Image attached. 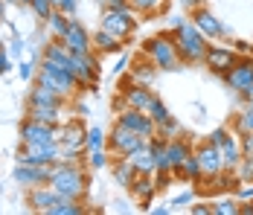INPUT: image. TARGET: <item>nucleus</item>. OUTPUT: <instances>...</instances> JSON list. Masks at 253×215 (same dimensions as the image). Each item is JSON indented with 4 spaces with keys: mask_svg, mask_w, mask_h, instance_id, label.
<instances>
[{
    "mask_svg": "<svg viewBox=\"0 0 253 215\" xmlns=\"http://www.w3.org/2000/svg\"><path fill=\"white\" fill-rule=\"evenodd\" d=\"M236 96H239V102H242V105H245V102H253V85H248L242 93H236Z\"/></svg>",
    "mask_w": 253,
    "mask_h": 215,
    "instance_id": "nucleus-49",
    "label": "nucleus"
},
{
    "mask_svg": "<svg viewBox=\"0 0 253 215\" xmlns=\"http://www.w3.org/2000/svg\"><path fill=\"white\" fill-rule=\"evenodd\" d=\"M169 213H172L169 207H154V210H152V215H169Z\"/></svg>",
    "mask_w": 253,
    "mask_h": 215,
    "instance_id": "nucleus-53",
    "label": "nucleus"
},
{
    "mask_svg": "<svg viewBox=\"0 0 253 215\" xmlns=\"http://www.w3.org/2000/svg\"><path fill=\"white\" fill-rule=\"evenodd\" d=\"M230 131L239 134V137L253 134V102H245V105H242V111L233 117V128H230Z\"/></svg>",
    "mask_w": 253,
    "mask_h": 215,
    "instance_id": "nucleus-25",
    "label": "nucleus"
},
{
    "mask_svg": "<svg viewBox=\"0 0 253 215\" xmlns=\"http://www.w3.org/2000/svg\"><path fill=\"white\" fill-rule=\"evenodd\" d=\"M29 3H32V0H12V6H21V9H24V6H29Z\"/></svg>",
    "mask_w": 253,
    "mask_h": 215,
    "instance_id": "nucleus-54",
    "label": "nucleus"
},
{
    "mask_svg": "<svg viewBox=\"0 0 253 215\" xmlns=\"http://www.w3.org/2000/svg\"><path fill=\"white\" fill-rule=\"evenodd\" d=\"M166 151H169V163H172V174H180V169H183V160L195 151V145L189 143V137H172V140H166Z\"/></svg>",
    "mask_w": 253,
    "mask_h": 215,
    "instance_id": "nucleus-19",
    "label": "nucleus"
},
{
    "mask_svg": "<svg viewBox=\"0 0 253 215\" xmlns=\"http://www.w3.org/2000/svg\"><path fill=\"white\" fill-rule=\"evenodd\" d=\"M111 166V154L108 148H96V151H87V169L90 172H99V169Z\"/></svg>",
    "mask_w": 253,
    "mask_h": 215,
    "instance_id": "nucleus-32",
    "label": "nucleus"
},
{
    "mask_svg": "<svg viewBox=\"0 0 253 215\" xmlns=\"http://www.w3.org/2000/svg\"><path fill=\"white\" fill-rule=\"evenodd\" d=\"M67 102H70V99H64L61 93H55L50 87L38 85V82H32L29 90H26V105H55V108H64Z\"/></svg>",
    "mask_w": 253,
    "mask_h": 215,
    "instance_id": "nucleus-20",
    "label": "nucleus"
},
{
    "mask_svg": "<svg viewBox=\"0 0 253 215\" xmlns=\"http://www.w3.org/2000/svg\"><path fill=\"white\" fill-rule=\"evenodd\" d=\"M128 3H131V9H134L137 15H157V12L166 9L169 0H128Z\"/></svg>",
    "mask_w": 253,
    "mask_h": 215,
    "instance_id": "nucleus-31",
    "label": "nucleus"
},
{
    "mask_svg": "<svg viewBox=\"0 0 253 215\" xmlns=\"http://www.w3.org/2000/svg\"><path fill=\"white\" fill-rule=\"evenodd\" d=\"M128 160H131V166L137 169V174H154L157 172V160H154V151L149 148V143L143 148H137Z\"/></svg>",
    "mask_w": 253,
    "mask_h": 215,
    "instance_id": "nucleus-24",
    "label": "nucleus"
},
{
    "mask_svg": "<svg viewBox=\"0 0 253 215\" xmlns=\"http://www.w3.org/2000/svg\"><path fill=\"white\" fill-rule=\"evenodd\" d=\"M47 26V35L50 38H64V32H67V26H70V18L61 12V9H52V15L44 21Z\"/></svg>",
    "mask_w": 253,
    "mask_h": 215,
    "instance_id": "nucleus-28",
    "label": "nucleus"
},
{
    "mask_svg": "<svg viewBox=\"0 0 253 215\" xmlns=\"http://www.w3.org/2000/svg\"><path fill=\"white\" fill-rule=\"evenodd\" d=\"M140 52L152 61L157 70H180V52H177V41L175 35H172V29L169 32H157V35H152L149 41H143V47H140Z\"/></svg>",
    "mask_w": 253,
    "mask_h": 215,
    "instance_id": "nucleus-3",
    "label": "nucleus"
},
{
    "mask_svg": "<svg viewBox=\"0 0 253 215\" xmlns=\"http://www.w3.org/2000/svg\"><path fill=\"white\" fill-rule=\"evenodd\" d=\"M189 21L198 26V29H201L210 41H218V38H227V41H230V26L221 24V21H218V18H215V15L207 9V6L195 9V12L189 15Z\"/></svg>",
    "mask_w": 253,
    "mask_h": 215,
    "instance_id": "nucleus-13",
    "label": "nucleus"
},
{
    "mask_svg": "<svg viewBox=\"0 0 253 215\" xmlns=\"http://www.w3.org/2000/svg\"><path fill=\"white\" fill-rule=\"evenodd\" d=\"M117 122H123V125H128L131 131H137L140 137H154L157 134V122L146 114V111H137V108H126L123 114H117Z\"/></svg>",
    "mask_w": 253,
    "mask_h": 215,
    "instance_id": "nucleus-16",
    "label": "nucleus"
},
{
    "mask_svg": "<svg viewBox=\"0 0 253 215\" xmlns=\"http://www.w3.org/2000/svg\"><path fill=\"white\" fill-rule=\"evenodd\" d=\"M111 108H114V114H123V111L128 108V102L123 99V93H117V96H114V102H111Z\"/></svg>",
    "mask_w": 253,
    "mask_h": 215,
    "instance_id": "nucleus-47",
    "label": "nucleus"
},
{
    "mask_svg": "<svg viewBox=\"0 0 253 215\" xmlns=\"http://www.w3.org/2000/svg\"><path fill=\"white\" fill-rule=\"evenodd\" d=\"M90 41H93V52H96V55H114V52H120V49L126 47V41H120L117 35H111V32L102 29V26L90 35Z\"/></svg>",
    "mask_w": 253,
    "mask_h": 215,
    "instance_id": "nucleus-21",
    "label": "nucleus"
},
{
    "mask_svg": "<svg viewBox=\"0 0 253 215\" xmlns=\"http://www.w3.org/2000/svg\"><path fill=\"white\" fill-rule=\"evenodd\" d=\"M61 41L67 44V49H70L73 55H87V52H93L90 32H87V26L82 24L79 18H70V26H67V32H64Z\"/></svg>",
    "mask_w": 253,
    "mask_h": 215,
    "instance_id": "nucleus-14",
    "label": "nucleus"
},
{
    "mask_svg": "<svg viewBox=\"0 0 253 215\" xmlns=\"http://www.w3.org/2000/svg\"><path fill=\"white\" fill-rule=\"evenodd\" d=\"M128 192H131V198H134L140 207H149L154 201V195H157V180H154V174H137V177L128 183Z\"/></svg>",
    "mask_w": 253,
    "mask_h": 215,
    "instance_id": "nucleus-18",
    "label": "nucleus"
},
{
    "mask_svg": "<svg viewBox=\"0 0 253 215\" xmlns=\"http://www.w3.org/2000/svg\"><path fill=\"white\" fill-rule=\"evenodd\" d=\"M195 195H198L195 186H189L186 192H180V195H175V198L169 201V210H172V213H175V210H189V204L195 201Z\"/></svg>",
    "mask_w": 253,
    "mask_h": 215,
    "instance_id": "nucleus-35",
    "label": "nucleus"
},
{
    "mask_svg": "<svg viewBox=\"0 0 253 215\" xmlns=\"http://www.w3.org/2000/svg\"><path fill=\"white\" fill-rule=\"evenodd\" d=\"M6 6H9V0H0V24L6 21Z\"/></svg>",
    "mask_w": 253,
    "mask_h": 215,
    "instance_id": "nucleus-52",
    "label": "nucleus"
},
{
    "mask_svg": "<svg viewBox=\"0 0 253 215\" xmlns=\"http://www.w3.org/2000/svg\"><path fill=\"white\" fill-rule=\"evenodd\" d=\"M177 6H180V9H183V15L189 18L195 9H201V6H204V0H177Z\"/></svg>",
    "mask_w": 253,
    "mask_h": 215,
    "instance_id": "nucleus-43",
    "label": "nucleus"
},
{
    "mask_svg": "<svg viewBox=\"0 0 253 215\" xmlns=\"http://www.w3.org/2000/svg\"><path fill=\"white\" fill-rule=\"evenodd\" d=\"M61 145L58 143H29V145H18L15 163H29V166H50L58 160Z\"/></svg>",
    "mask_w": 253,
    "mask_h": 215,
    "instance_id": "nucleus-7",
    "label": "nucleus"
},
{
    "mask_svg": "<svg viewBox=\"0 0 253 215\" xmlns=\"http://www.w3.org/2000/svg\"><path fill=\"white\" fill-rule=\"evenodd\" d=\"M55 9H61L67 18H76V9H79V0H58V6Z\"/></svg>",
    "mask_w": 253,
    "mask_h": 215,
    "instance_id": "nucleus-42",
    "label": "nucleus"
},
{
    "mask_svg": "<svg viewBox=\"0 0 253 215\" xmlns=\"http://www.w3.org/2000/svg\"><path fill=\"white\" fill-rule=\"evenodd\" d=\"M24 198H26V207H29L32 213H44V215H47V213H50V207L61 198V195L52 189L50 183H41V186H29Z\"/></svg>",
    "mask_w": 253,
    "mask_h": 215,
    "instance_id": "nucleus-17",
    "label": "nucleus"
},
{
    "mask_svg": "<svg viewBox=\"0 0 253 215\" xmlns=\"http://www.w3.org/2000/svg\"><path fill=\"white\" fill-rule=\"evenodd\" d=\"M12 67H15V58L9 55V49L0 44V76H6V73L12 70Z\"/></svg>",
    "mask_w": 253,
    "mask_h": 215,
    "instance_id": "nucleus-41",
    "label": "nucleus"
},
{
    "mask_svg": "<svg viewBox=\"0 0 253 215\" xmlns=\"http://www.w3.org/2000/svg\"><path fill=\"white\" fill-rule=\"evenodd\" d=\"M221 82L233 93H242L248 85H253V55H239V61L221 76Z\"/></svg>",
    "mask_w": 253,
    "mask_h": 215,
    "instance_id": "nucleus-10",
    "label": "nucleus"
},
{
    "mask_svg": "<svg viewBox=\"0 0 253 215\" xmlns=\"http://www.w3.org/2000/svg\"><path fill=\"white\" fill-rule=\"evenodd\" d=\"M242 213V201L230 192L227 198H218L215 204H212V215H239Z\"/></svg>",
    "mask_w": 253,
    "mask_h": 215,
    "instance_id": "nucleus-29",
    "label": "nucleus"
},
{
    "mask_svg": "<svg viewBox=\"0 0 253 215\" xmlns=\"http://www.w3.org/2000/svg\"><path fill=\"white\" fill-rule=\"evenodd\" d=\"M18 137H21V145L58 143V140H61V125H47V122H38V120L24 117V122L18 125Z\"/></svg>",
    "mask_w": 253,
    "mask_h": 215,
    "instance_id": "nucleus-8",
    "label": "nucleus"
},
{
    "mask_svg": "<svg viewBox=\"0 0 253 215\" xmlns=\"http://www.w3.org/2000/svg\"><path fill=\"white\" fill-rule=\"evenodd\" d=\"M102 9H123V6H128V0H99Z\"/></svg>",
    "mask_w": 253,
    "mask_h": 215,
    "instance_id": "nucleus-48",
    "label": "nucleus"
},
{
    "mask_svg": "<svg viewBox=\"0 0 253 215\" xmlns=\"http://www.w3.org/2000/svg\"><path fill=\"white\" fill-rule=\"evenodd\" d=\"M239 143H242V157H253V134L239 137Z\"/></svg>",
    "mask_w": 253,
    "mask_h": 215,
    "instance_id": "nucleus-44",
    "label": "nucleus"
},
{
    "mask_svg": "<svg viewBox=\"0 0 253 215\" xmlns=\"http://www.w3.org/2000/svg\"><path fill=\"white\" fill-rule=\"evenodd\" d=\"M12 180L18 183V186H41V183H50L52 180V163L50 166H29V163H15L12 169Z\"/></svg>",
    "mask_w": 253,
    "mask_h": 215,
    "instance_id": "nucleus-12",
    "label": "nucleus"
},
{
    "mask_svg": "<svg viewBox=\"0 0 253 215\" xmlns=\"http://www.w3.org/2000/svg\"><path fill=\"white\" fill-rule=\"evenodd\" d=\"M87 213V207H84V201H73V198H58L55 204L50 207V213L47 215H84Z\"/></svg>",
    "mask_w": 253,
    "mask_h": 215,
    "instance_id": "nucleus-27",
    "label": "nucleus"
},
{
    "mask_svg": "<svg viewBox=\"0 0 253 215\" xmlns=\"http://www.w3.org/2000/svg\"><path fill=\"white\" fill-rule=\"evenodd\" d=\"M99 26L102 29H108L111 35H117L120 41H131L134 38V32H137V26H140V18H137V12L131 9V3L123 6V9H102L99 15Z\"/></svg>",
    "mask_w": 253,
    "mask_h": 215,
    "instance_id": "nucleus-4",
    "label": "nucleus"
},
{
    "mask_svg": "<svg viewBox=\"0 0 253 215\" xmlns=\"http://www.w3.org/2000/svg\"><path fill=\"white\" fill-rule=\"evenodd\" d=\"M192 215H212V204H189Z\"/></svg>",
    "mask_w": 253,
    "mask_h": 215,
    "instance_id": "nucleus-45",
    "label": "nucleus"
},
{
    "mask_svg": "<svg viewBox=\"0 0 253 215\" xmlns=\"http://www.w3.org/2000/svg\"><path fill=\"white\" fill-rule=\"evenodd\" d=\"M195 157H198V163H201L204 177H215V174H221V172H224L221 151H218V145L210 143V140H204V143L195 145Z\"/></svg>",
    "mask_w": 253,
    "mask_h": 215,
    "instance_id": "nucleus-15",
    "label": "nucleus"
},
{
    "mask_svg": "<svg viewBox=\"0 0 253 215\" xmlns=\"http://www.w3.org/2000/svg\"><path fill=\"white\" fill-rule=\"evenodd\" d=\"M172 35H175V41H177V52H180V61H183V64H204L210 38H207L189 18H183V21L172 29Z\"/></svg>",
    "mask_w": 253,
    "mask_h": 215,
    "instance_id": "nucleus-2",
    "label": "nucleus"
},
{
    "mask_svg": "<svg viewBox=\"0 0 253 215\" xmlns=\"http://www.w3.org/2000/svg\"><path fill=\"white\" fill-rule=\"evenodd\" d=\"M230 44H233V49H236L239 55H253V47L248 41H230Z\"/></svg>",
    "mask_w": 253,
    "mask_h": 215,
    "instance_id": "nucleus-46",
    "label": "nucleus"
},
{
    "mask_svg": "<svg viewBox=\"0 0 253 215\" xmlns=\"http://www.w3.org/2000/svg\"><path fill=\"white\" fill-rule=\"evenodd\" d=\"M61 111L64 108H55V105H26V117L38 122H47V125H61Z\"/></svg>",
    "mask_w": 253,
    "mask_h": 215,
    "instance_id": "nucleus-23",
    "label": "nucleus"
},
{
    "mask_svg": "<svg viewBox=\"0 0 253 215\" xmlns=\"http://www.w3.org/2000/svg\"><path fill=\"white\" fill-rule=\"evenodd\" d=\"M154 73H157V67H154L152 61L143 55V61H140V64L134 61V67H131V79H137V82H143V85H152Z\"/></svg>",
    "mask_w": 253,
    "mask_h": 215,
    "instance_id": "nucleus-30",
    "label": "nucleus"
},
{
    "mask_svg": "<svg viewBox=\"0 0 253 215\" xmlns=\"http://www.w3.org/2000/svg\"><path fill=\"white\" fill-rule=\"evenodd\" d=\"M9 6H12V0H9Z\"/></svg>",
    "mask_w": 253,
    "mask_h": 215,
    "instance_id": "nucleus-55",
    "label": "nucleus"
},
{
    "mask_svg": "<svg viewBox=\"0 0 253 215\" xmlns=\"http://www.w3.org/2000/svg\"><path fill=\"white\" fill-rule=\"evenodd\" d=\"M70 70L79 82V93L84 90H93V85L99 82V55L96 52H87V55H70Z\"/></svg>",
    "mask_w": 253,
    "mask_h": 215,
    "instance_id": "nucleus-6",
    "label": "nucleus"
},
{
    "mask_svg": "<svg viewBox=\"0 0 253 215\" xmlns=\"http://www.w3.org/2000/svg\"><path fill=\"white\" fill-rule=\"evenodd\" d=\"M239 215H253V198L251 201H242V213Z\"/></svg>",
    "mask_w": 253,
    "mask_h": 215,
    "instance_id": "nucleus-51",
    "label": "nucleus"
},
{
    "mask_svg": "<svg viewBox=\"0 0 253 215\" xmlns=\"http://www.w3.org/2000/svg\"><path fill=\"white\" fill-rule=\"evenodd\" d=\"M50 186L61 198H73V201H87V163H67V160H55L52 163V180Z\"/></svg>",
    "mask_w": 253,
    "mask_h": 215,
    "instance_id": "nucleus-1",
    "label": "nucleus"
},
{
    "mask_svg": "<svg viewBox=\"0 0 253 215\" xmlns=\"http://www.w3.org/2000/svg\"><path fill=\"white\" fill-rule=\"evenodd\" d=\"M120 93L123 99L128 102V108H137V111H146L149 114V108H152L154 102V93L149 85H143V82H137V79H123V87H120Z\"/></svg>",
    "mask_w": 253,
    "mask_h": 215,
    "instance_id": "nucleus-11",
    "label": "nucleus"
},
{
    "mask_svg": "<svg viewBox=\"0 0 253 215\" xmlns=\"http://www.w3.org/2000/svg\"><path fill=\"white\" fill-rule=\"evenodd\" d=\"M239 61V52L233 49V44H210L207 47V58H204V67L212 73V76H224V73Z\"/></svg>",
    "mask_w": 253,
    "mask_h": 215,
    "instance_id": "nucleus-9",
    "label": "nucleus"
},
{
    "mask_svg": "<svg viewBox=\"0 0 253 215\" xmlns=\"http://www.w3.org/2000/svg\"><path fill=\"white\" fill-rule=\"evenodd\" d=\"M128 64H131V61H128V55H123V58H120V61L114 64V73H123V70L128 67Z\"/></svg>",
    "mask_w": 253,
    "mask_h": 215,
    "instance_id": "nucleus-50",
    "label": "nucleus"
},
{
    "mask_svg": "<svg viewBox=\"0 0 253 215\" xmlns=\"http://www.w3.org/2000/svg\"><path fill=\"white\" fill-rule=\"evenodd\" d=\"M236 174L242 180H253V157H242V163L236 166Z\"/></svg>",
    "mask_w": 253,
    "mask_h": 215,
    "instance_id": "nucleus-39",
    "label": "nucleus"
},
{
    "mask_svg": "<svg viewBox=\"0 0 253 215\" xmlns=\"http://www.w3.org/2000/svg\"><path fill=\"white\" fill-rule=\"evenodd\" d=\"M84 143H87V151L105 148V143H108V134L102 131L99 125H90V128H87V137H84Z\"/></svg>",
    "mask_w": 253,
    "mask_h": 215,
    "instance_id": "nucleus-34",
    "label": "nucleus"
},
{
    "mask_svg": "<svg viewBox=\"0 0 253 215\" xmlns=\"http://www.w3.org/2000/svg\"><path fill=\"white\" fill-rule=\"evenodd\" d=\"M146 145V137H140L137 131H131L128 125L114 120V128L108 131V143L105 148L111 151V154H117V157H131L137 148H143Z\"/></svg>",
    "mask_w": 253,
    "mask_h": 215,
    "instance_id": "nucleus-5",
    "label": "nucleus"
},
{
    "mask_svg": "<svg viewBox=\"0 0 253 215\" xmlns=\"http://www.w3.org/2000/svg\"><path fill=\"white\" fill-rule=\"evenodd\" d=\"M24 52H26V41L21 38V35H12V44H9V55H12V58L18 61V58H21Z\"/></svg>",
    "mask_w": 253,
    "mask_h": 215,
    "instance_id": "nucleus-40",
    "label": "nucleus"
},
{
    "mask_svg": "<svg viewBox=\"0 0 253 215\" xmlns=\"http://www.w3.org/2000/svg\"><path fill=\"white\" fill-rule=\"evenodd\" d=\"M204 172H201V163H198V157H195V151L183 160V169H180V174H177V180H183V183H189V186H195V183H201Z\"/></svg>",
    "mask_w": 253,
    "mask_h": 215,
    "instance_id": "nucleus-26",
    "label": "nucleus"
},
{
    "mask_svg": "<svg viewBox=\"0 0 253 215\" xmlns=\"http://www.w3.org/2000/svg\"><path fill=\"white\" fill-rule=\"evenodd\" d=\"M38 64H41V61H35V58L21 61V64H18V76H21V82L32 85V82H35V76H38Z\"/></svg>",
    "mask_w": 253,
    "mask_h": 215,
    "instance_id": "nucleus-36",
    "label": "nucleus"
},
{
    "mask_svg": "<svg viewBox=\"0 0 253 215\" xmlns=\"http://www.w3.org/2000/svg\"><path fill=\"white\" fill-rule=\"evenodd\" d=\"M111 177H114V183L117 186H123V189H128V183L137 177V169L131 166V160L128 157H111Z\"/></svg>",
    "mask_w": 253,
    "mask_h": 215,
    "instance_id": "nucleus-22",
    "label": "nucleus"
},
{
    "mask_svg": "<svg viewBox=\"0 0 253 215\" xmlns=\"http://www.w3.org/2000/svg\"><path fill=\"white\" fill-rule=\"evenodd\" d=\"M29 9H32V15H35L38 21H47L55 6H52L50 0H32V3H29Z\"/></svg>",
    "mask_w": 253,
    "mask_h": 215,
    "instance_id": "nucleus-38",
    "label": "nucleus"
},
{
    "mask_svg": "<svg viewBox=\"0 0 253 215\" xmlns=\"http://www.w3.org/2000/svg\"><path fill=\"white\" fill-rule=\"evenodd\" d=\"M177 134H183L177 117H166V120L157 125V137H163V140H172V137H177Z\"/></svg>",
    "mask_w": 253,
    "mask_h": 215,
    "instance_id": "nucleus-33",
    "label": "nucleus"
},
{
    "mask_svg": "<svg viewBox=\"0 0 253 215\" xmlns=\"http://www.w3.org/2000/svg\"><path fill=\"white\" fill-rule=\"evenodd\" d=\"M149 117H152V120L157 122V125H160V122L166 120V117H172V111L166 108V102H163V99H157V96H154L152 108H149Z\"/></svg>",
    "mask_w": 253,
    "mask_h": 215,
    "instance_id": "nucleus-37",
    "label": "nucleus"
}]
</instances>
